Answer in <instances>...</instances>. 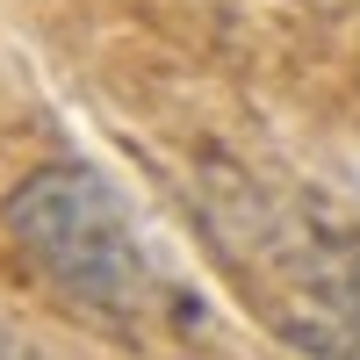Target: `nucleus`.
Segmentation results:
<instances>
[{"instance_id":"1","label":"nucleus","mask_w":360,"mask_h":360,"mask_svg":"<svg viewBox=\"0 0 360 360\" xmlns=\"http://www.w3.org/2000/svg\"><path fill=\"white\" fill-rule=\"evenodd\" d=\"M8 231L29 245L51 288L101 317H144L152 303V252L130 224V202L94 166H44L8 195Z\"/></svg>"}]
</instances>
